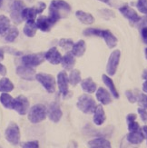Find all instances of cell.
<instances>
[{
	"label": "cell",
	"instance_id": "1",
	"mask_svg": "<svg viewBox=\"0 0 147 148\" xmlns=\"http://www.w3.org/2000/svg\"><path fill=\"white\" fill-rule=\"evenodd\" d=\"M83 34L86 36H94L102 37L105 40L106 46L110 49L116 47L118 43V39L116 38V36L108 29H99V28L91 27V28H86L84 32H83Z\"/></svg>",
	"mask_w": 147,
	"mask_h": 148
},
{
	"label": "cell",
	"instance_id": "2",
	"mask_svg": "<svg viewBox=\"0 0 147 148\" xmlns=\"http://www.w3.org/2000/svg\"><path fill=\"white\" fill-rule=\"evenodd\" d=\"M47 116L46 107L42 104H37L32 106L27 114V118L32 124H38L44 121Z\"/></svg>",
	"mask_w": 147,
	"mask_h": 148
},
{
	"label": "cell",
	"instance_id": "3",
	"mask_svg": "<svg viewBox=\"0 0 147 148\" xmlns=\"http://www.w3.org/2000/svg\"><path fill=\"white\" fill-rule=\"evenodd\" d=\"M76 106L85 114H92L94 111V108L96 106V103L94 99L89 95H82L76 103Z\"/></svg>",
	"mask_w": 147,
	"mask_h": 148
},
{
	"label": "cell",
	"instance_id": "4",
	"mask_svg": "<svg viewBox=\"0 0 147 148\" xmlns=\"http://www.w3.org/2000/svg\"><path fill=\"white\" fill-rule=\"evenodd\" d=\"M5 137L8 143H10L13 145H16L19 144V141H20V129H19V126L14 123V122H11V123L8 125L5 131Z\"/></svg>",
	"mask_w": 147,
	"mask_h": 148
},
{
	"label": "cell",
	"instance_id": "5",
	"mask_svg": "<svg viewBox=\"0 0 147 148\" xmlns=\"http://www.w3.org/2000/svg\"><path fill=\"white\" fill-rule=\"evenodd\" d=\"M36 79L41 84L48 93L52 94L55 91V78L52 75L39 73L36 75Z\"/></svg>",
	"mask_w": 147,
	"mask_h": 148
},
{
	"label": "cell",
	"instance_id": "6",
	"mask_svg": "<svg viewBox=\"0 0 147 148\" xmlns=\"http://www.w3.org/2000/svg\"><path fill=\"white\" fill-rule=\"evenodd\" d=\"M25 8V4L21 0H15L10 8V17L11 20L16 25L21 24L22 19V11Z\"/></svg>",
	"mask_w": 147,
	"mask_h": 148
},
{
	"label": "cell",
	"instance_id": "7",
	"mask_svg": "<svg viewBox=\"0 0 147 148\" xmlns=\"http://www.w3.org/2000/svg\"><path fill=\"white\" fill-rule=\"evenodd\" d=\"M120 57H121L120 50H117V49L113 50L111 53L107 61V65H106V73L109 76H113L116 75L118 66H119Z\"/></svg>",
	"mask_w": 147,
	"mask_h": 148
},
{
	"label": "cell",
	"instance_id": "8",
	"mask_svg": "<svg viewBox=\"0 0 147 148\" xmlns=\"http://www.w3.org/2000/svg\"><path fill=\"white\" fill-rule=\"evenodd\" d=\"M44 60H46V58H44V53L30 54V55L24 56L22 57L23 65L30 67H36L38 66H40Z\"/></svg>",
	"mask_w": 147,
	"mask_h": 148
},
{
	"label": "cell",
	"instance_id": "9",
	"mask_svg": "<svg viewBox=\"0 0 147 148\" xmlns=\"http://www.w3.org/2000/svg\"><path fill=\"white\" fill-rule=\"evenodd\" d=\"M13 109L16 111L20 115H25L29 110V101L25 95H18L16 98H14Z\"/></svg>",
	"mask_w": 147,
	"mask_h": 148
},
{
	"label": "cell",
	"instance_id": "10",
	"mask_svg": "<svg viewBox=\"0 0 147 148\" xmlns=\"http://www.w3.org/2000/svg\"><path fill=\"white\" fill-rule=\"evenodd\" d=\"M46 113L49 120L52 121L53 123H58L63 116V112L61 110V107L58 103L56 102L51 103L48 106V107L46 108Z\"/></svg>",
	"mask_w": 147,
	"mask_h": 148
},
{
	"label": "cell",
	"instance_id": "11",
	"mask_svg": "<svg viewBox=\"0 0 147 148\" xmlns=\"http://www.w3.org/2000/svg\"><path fill=\"white\" fill-rule=\"evenodd\" d=\"M119 11H120L121 14H122L126 19H128L129 22L132 24L139 23L142 19L141 16L137 14V12L133 8H130L129 5H125L121 6V8H119Z\"/></svg>",
	"mask_w": 147,
	"mask_h": 148
},
{
	"label": "cell",
	"instance_id": "12",
	"mask_svg": "<svg viewBox=\"0 0 147 148\" xmlns=\"http://www.w3.org/2000/svg\"><path fill=\"white\" fill-rule=\"evenodd\" d=\"M16 75L21 77L22 79L27 80V81H33L36 79V71L34 67H30L27 66H19L16 67Z\"/></svg>",
	"mask_w": 147,
	"mask_h": 148
},
{
	"label": "cell",
	"instance_id": "13",
	"mask_svg": "<svg viewBox=\"0 0 147 148\" xmlns=\"http://www.w3.org/2000/svg\"><path fill=\"white\" fill-rule=\"evenodd\" d=\"M57 86H58L59 92L63 96H66L69 94V88H68V76L66 72L62 71L57 75Z\"/></svg>",
	"mask_w": 147,
	"mask_h": 148
},
{
	"label": "cell",
	"instance_id": "14",
	"mask_svg": "<svg viewBox=\"0 0 147 148\" xmlns=\"http://www.w3.org/2000/svg\"><path fill=\"white\" fill-rule=\"evenodd\" d=\"M62 57L63 56H61L60 52L57 50L56 47L50 48L47 52L44 53V58H46V60H47L51 65L54 66H56L61 63Z\"/></svg>",
	"mask_w": 147,
	"mask_h": 148
},
{
	"label": "cell",
	"instance_id": "15",
	"mask_svg": "<svg viewBox=\"0 0 147 148\" xmlns=\"http://www.w3.org/2000/svg\"><path fill=\"white\" fill-rule=\"evenodd\" d=\"M95 96H96V99L104 106H107L112 103V97L110 93L104 87H99L98 89H96Z\"/></svg>",
	"mask_w": 147,
	"mask_h": 148
},
{
	"label": "cell",
	"instance_id": "16",
	"mask_svg": "<svg viewBox=\"0 0 147 148\" xmlns=\"http://www.w3.org/2000/svg\"><path fill=\"white\" fill-rule=\"evenodd\" d=\"M106 119V115H105V110L103 108V106L101 105H98L95 106L94 108V117H93V121L94 125H102L105 121Z\"/></svg>",
	"mask_w": 147,
	"mask_h": 148
},
{
	"label": "cell",
	"instance_id": "17",
	"mask_svg": "<svg viewBox=\"0 0 147 148\" xmlns=\"http://www.w3.org/2000/svg\"><path fill=\"white\" fill-rule=\"evenodd\" d=\"M145 136L143 130L140 128L139 130L129 132V134H127V140L128 142L133 144V145H140L144 142Z\"/></svg>",
	"mask_w": 147,
	"mask_h": 148
},
{
	"label": "cell",
	"instance_id": "18",
	"mask_svg": "<svg viewBox=\"0 0 147 148\" xmlns=\"http://www.w3.org/2000/svg\"><path fill=\"white\" fill-rule=\"evenodd\" d=\"M87 145L88 147H92V148H110L111 143L106 138L97 137L89 141Z\"/></svg>",
	"mask_w": 147,
	"mask_h": 148
},
{
	"label": "cell",
	"instance_id": "19",
	"mask_svg": "<svg viewBox=\"0 0 147 148\" xmlns=\"http://www.w3.org/2000/svg\"><path fill=\"white\" fill-rule=\"evenodd\" d=\"M36 23L37 25V28L39 30H41L42 32H49L53 27V25L51 24V22L49 21L48 17L46 16H38Z\"/></svg>",
	"mask_w": 147,
	"mask_h": 148
},
{
	"label": "cell",
	"instance_id": "20",
	"mask_svg": "<svg viewBox=\"0 0 147 148\" xmlns=\"http://www.w3.org/2000/svg\"><path fill=\"white\" fill-rule=\"evenodd\" d=\"M81 87L84 91L87 94H93L96 91L97 86L96 84L94 82V80L91 77H87V78L82 80L81 82Z\"/></svg>",
	"mask_w": 147,
	"mask_h": 148
},
{
	"label": "cell",
	"instance_id": "21",
	"mask_svg": "<svg viewBox=\"0 0 147 148\" xmlns=\"http://www.w3.org/2000/svg\"><path fill=\"white\" fill-rule=\"evenodd\" d=\"M75 16L77 17V19L82 24H85V25H92L94 22V17L92 14L82 11V10L76 11Z\"/></svg>",
	"mask_w": 147,
	"mask_h": 148
},
{
	"label": "cell",
	"instance_id": "22",
	"mask_svg": "<svg viewBox=\"0 0 147 148\" xmlns=\"http://www.w3.org/2000/svg\"><path fill=\"white\" fill-rule=\"evenodd\" d=\"M102 79H103V82H104L105 85L107 86V88L109 89V91L112 94V95L113 96L114 98L118 99L119 98V94H118L117 89H116V86H114V83L112 80L111 77L108 75H102Z\"/></svg>",
	"mask_w": 147,
	"mask_h": 148
},
{
	"label": "cell",
	"instance_id": "23",
	"mask_svg": "<svg viewBox=\"0 0 147 148\" xmlns=\"http://www.w3.org/2000/svg\"><path fill=\"white\" fill-rule=\"evenodd\" d=\"M61 65L66 70H72L75 65V58L72 53H67L62 57Z\"/></svg>",
	"mask_w": 147,
	"mask_h": 148
},
{
	"label": "cell",
	"instance_id": "24",
	"mask_svg": "<svg viewBox=\"0 0 147 148\" xmlns=\"http://www.w3.org/2000/svg\"><path fill=\"white\" fill-rule=\"evenodd\" d=\"M37 29L38 28H37L36 21L29 20V21H27V23H25V27L23 28V32L27 37H34L36 34Z\"/></svg>",
	"mask_w": 147,
	"mask_h": 148
},
{
	"label": "cell",
	"instance_id": "25",
	"mask_svg": "<svg viewBox=\"0 0 147 148\" xmlns=\"http://www.w3.org/2000/svg\"><path fill=\"white\" fill-rule=\"evenodd\" d=\"M72 54L76 56V57H81L84 56L86 50V45L84 40H79L78 42H76L74 44V46L72 47Z\"/></svg>",
	"mask_w": 147,
	"mask_h": 148
},
{
	"label": "cell",
	"instance_id": "26",
	"mask_svg": "<svg viewBox=\"0 0 147 148\" xmlns=\"http://www.w3.org/2000/svg\"><path fill=\"white\" fill-rule=\"evenodd\" d=\"M51 8H53L56 10H63V11H66L70 12L71 11V5H70L67 2L64 1V0H53L50 4Z\"/></svg>",
	"mask_w": 147,
	"mask_h": 148
},
{
	"label": "cell",
	"instance_id": "27",
	"mask_svg": "<svg viewBox=\"0 0 147 148\" xmlns=\"http://www.w3.org/2000/svg\"><path fill=\"white\" fill-rule=\"evenodd\" d=\"M14 84L8 77H3L0 79V92L1 93H9L14 90Z\"/></svg>",
	"mask_w": 147,
	"mask_h": 148
},
{
	"label": "cell",
	"instance_id": "28",
	"mask_svg": "<svg viewBox=\"0 0 147 148\" xmlns=\"http://www.w3.org/2000/svg\"><path fill=\"white\" fill-rule=\"evenodd\" d=\"M37 12L34 8H25L22 11V19L25 21L29 20H35L37 16Z\"/></svg>",
	"mask_w": 147,
	"mask_h": 148
},
{
	"label": "cell",
	"instance_id": "29",
	"mask_svg": "<svg viewBox=\"0 0 147 148\" xmlns=\"http://www.w3.org/2000/svg\"><path fill=\"white\" fill-rule=\"evenodd\" d=\"M0 103L2 106L6 109H13V104H14V98L8 94V93H2L0 95Z\"/></svg>",
	"mask_w": 147,
	"mask_h": 148
},
{
	"label": "cell",
	"instance_id": "30",
	"mask_svg": "<svg viewBox=\"0 0 147 148\" xmlns=\"http://www.w3.org/2000/svg\"><path fill=\"white\" fill-rule=\"evenodd\" d=\"M68 81L70 83V85L72 86H77L78 84L82 81L81 78V73L79 70L77 69H74L70 72L69 75H68Z\"/></svg>",
	"mask_w": 147,
	"mask_h": 148
},
{
	"label": "cell",
	"instance_id": "31",
	"mask_svg": "<svg viewBox=\"0 0 147 148\" xmlns=\"http://www.w3.org/2000/svg\"><path fill=\"white\" fill-rule=\"evenodd\" d=\"M18 36H19L18 29L16 27H10L9 29L6 31L5 34V40L6 42L12 43L16 39Z\"/></svg>",
	"mask_w": 147,
	"mask_h": 148
},
{
	"label": "cell",
	"instance_id": "32",
	"mask_svg": "<svg viewBox=\"0 0 147 148\" xmlns=\"http://www.w3.org/2000/svg\"><path fill=\"white\" fill-rule=\"evenodd\" d=\"M10 27V19L6 16L0 15V36L5 35Z\"/></svg>",
	"mask_w": 147,
	"mask_h": 148
},
{
	"label": "cell",
	"instance_id": "33",
	"mask_svg": "<svg viewBox=\"0 0 147 148\" xmlns=\"http://www.w3.org/2000/svg\"><path fill=\"white\" fill-rule=\"evenodd\" d=\"M47 17L49 19V21L51 22V24L54 25H55V23L58 22V20L61 18L60 11L49 6V15Z\"/></svg>",
	"mask_w": 147,
	"mask_h": 148
},
{
	"label": "cell",
	"instance_id": "34",
	"mask_svg": "<svg viewBox=\"0 0 147 148\" xmlns=\"http://www.w3.org/2000/svg\"><path fill=\"white\" fill-rule=\"evenodd\" d=\"M59 46L65 49L66 51H69L71 50L73 46H74V41L72 39H68V38H63L59 41Z\"/></svg>",
	"mask_w": 147,
	"mask_h": 148
},
{
	"label": "cell",
	"instance_id": "35",
	"mask_svg": "<svg viewBox=\"0 0 147 148\" xmlns=\"http://www.w3.org/2000/svg\"><path fill=\"white\" fill-rule=\"evenodd\" d=\"M99 13V16L105 19V20H109L111 18H114L116 17V14H114V12L110 10V9H101L98 11Z\"/></svg>",
	"mask_w": 147,
	"mask_h": 148
},
{
	"label": "cell",
	"instance_id": "36",
	"mask_svg": "<svg viewBox=\"0 0 147 148\" xmlns=\"http://www.w3.org/2000/svg\"><path fill=\"white\" fill-rule=\"evenodd\" d=\"M136 8L140 13L147 15V0H137Z\"/></svg>",
	"mask_w": 147,
	"mask_h": 148
},
{
	"label": "cell",
	"instance_id": "37",
	"mask_svg": "<svg viewBox=\"0 0 147 148\" xmlns=\"http://www.w3.org/2000/svg\"><path fill=\"white\" fill-rule=\"evenodd\" d=\"M125 95H126V97L127 99H128V101L130 103H132V104H135V103L137 102L138 100V95H135V92L132 91V90H127V91H125Z\"/></svg>",
	"mask_w": 147,
	"mask_h": 148
},
{
	"label": "cell",
	"instance_id": "38",
	"mask_svg": "<svg viewBox=\"0 0 147 148\" xmlns=\"http://www.w3.org/2000/svg\"><path fill=\"white\" fill-rule=\"evenodd\" d=\"M137 102L141 107L147 109V94H139Z\"/></svg>",
	"mask_w": 147,
	"mask_h": 148
},
{
	"label": "cell",
	"instance_id": "39",
	"mask_svg": "<svg viewBox=\"0 0 147 148\" xmlns=\"http://www.w3.org/2000/svg\"><path fill=\"white\" fill-rule=\"evenodd\" d=\"M2 48L4 49L5 52L8 53L10 55H13V56H20L23 55V53L21 52V51H18V50H16L15 48L11 47H4Z\"/></svg>",
	"mask_w": 147,
	"mask_h": 148
},
{
	"label": "cell",
	"instance_id": "40",
	"mask_svg": "<svg viewBox=\"0 0 147 148\" xmlns=\"http://www.w3.org/2000/svg\"><path fill=\"white\" fill-rule=\"evenodd\" d=\"M21 147L24 148H38L39 147V143L37 141H31V142L23 143L21 145Z\"/></svg>",
	"mask_w": 147,
	"mask_h": 148
},
{
	"label": "cell",
	"instance_id": "41",
	"mask_svg": "<svg viewBox=\"0 0 147 148\" xmlns=\"http://www.w3.org/2000/svg\"><path fill=\"white\" fill-rule=\"evenodd\" d=\"M137 111H138L140 117H141V119L143 120V122L147 123V109L143 108V107H139Z\"/></svg>",
	"mask_w": 147,
	"mask_h": 148
},
{
	"label": "cell",
	"instance_id": "42",
	"mask_svg": "<svg viewBox=\"0 0 147 148\" xmlns=\"http://www.w3.org/2000/svg\"><path fill=\"white\" fill-rule=\"evenodd\" d=\"M46 3H44V2H38L37 5L35 6L37 14H42V13L44 12V10L46 9Z\"/></svg>",
	"mask_w": 147,
	"mask_h": 148
},
{
	"label": "cell",
	"instance_id": "43",
	"mask_svg": "<svg viewBox=\"0 0 147 148\" xmlns=\"http://www.w3.org/2000/svg\"><path fill=\"white\" fill-rule=\"evenodd\" d=\"M128 130L129 132H133V131H136V130H139L140 129V125L137 122L135 121H133L131 123H128Z\"/></svg>",
	"mask_w": 147,
	"mask_h": 148
},
{
	"label": "cell",
	"instance_id": "44",
	"mask_svg": "<svg viewBox=\"0 0 147 148\" xmlns=\"http://www.w3.org/2000/svg\"><path fill=\"white\" fill-rule=\"evenodd\" d=\"M136 118H137V115L135 114H127V116H126L127 124L131 123V122H133V121H135Z\"/></svg>",
	"mask_w": 147,
	"mask_h": 148
},
{
	"label": "cell",
	"instance_id": "45",
	"mask_svg": "<svg viewBox=\"0 0 147 148\" xmlns=\"http://www.w3.org/2000/svg\"><path fill=\"white\" fill-rule=\"evenodd\" d=\"M141 34H142V38H143L144 42L147 45V27H143Z\"/></svg>",
	"mask_w": 147,
	"mask_h": 148
},
{
	"label": "cell",
	"instance_id": "46",
	"mask_svg": "<svg viewBox=\"0 0 147 148\" xmlns=\"http://www.w3.org/2000/svg\"><path fill=\"white\" fill-rule=\"evenodd\" d=\"M6 73H8V70H6V67L2 65L1 63H0V75H1L2 76H5L6 75Z\"/></svg>",
	"mask_w": 147,
	"mask_h": 148
},
{
	"label": "cell",
	"instance_id": "47",
	"mask_svg": "<svg viewBox=\"0 0 147 148\" xmlns=\"http://www.w3.org/2000/svg\"><path fill=\"white\" fill-rule=\"evenodd\" d=\"M4 55H5V51L2 47H0V62L4 59Z\"/></svg>",
	"mask_w": 147,
	"mask_h": 148
},
{
	"label": "cell",
	"instance_id": "48",
	"mask_svg": "<svg viewBox=\"0 0 147 148\" xmlns=\"http://www.w3.org/2000/svg\"><path fill=\"white\" fill-rule=\"evenodd\" d=\"M143 91L147 94V79H145V81L143 84Z\"/></svg>",
	"mask_w": 147,
	"mask_h": 148
},
{
	"label": "cell",
	"instance_id": "49",
	"mask_svg": "<svg viewBox=\"0 0 147 148\" xmlns=\"http://www.w3.org/2000/svg\"><path fill=\"white\" fill-rule=\"evenodd\" d=\"M142 130H143V132H144V136H145V138H147V125H144V126H143Z\"/></svg>",
	"mask_w": 147,
	"mask_h": 148
},
{
	"label": "cell",
	"instance_id": "50",
	"mask_svg": "<svg viewBox=\"0 0 147 148\" xmlns=\"http://www.w3.org/2000/svg\"><path fill=\"white\" fill-rule=\"evenodd\" d=\"M99 1L103 2L105 4H107V5H110V0H99Z\"/></svg>",
	"mask_w": 147,
	"mask_h": 148
},
{
	"label": "cell",
	"instance_id": "51",
	"mask_svg": "<svg viewBox=\"0 0 147 148\" xmlns=\"http://www.w3.org/2000/svg\"><path fill=\"white\" fill-rule=\"evenodd\" d=\"M143 77L144 79H147V70H146V71H144V73L143 75Z\"/></svg>",
	"mask_w": 147,
	"mask_h": 148
},
{
	"label": "cell",
	"instance_id": "52",
	"mask_svg": "<svg viewBox=\"0 0 147 148\" xmlns=\"http://www.w3.org/2000/svg\"><path fill=\"white\" fill-rule=\"evenodd\" d=\"M144 55H145V58L147 59V48L144 49Z\"/></svg>",
	"mask_w": 147,
	"mask_h": 148
},
{
	"label": "cell",
	"instance_id": "53",
	"mask_svg": "<svg viewBox=\"0 0 147 148\" xmlns=\"http://www.w3.org/2000/svg\"><path fill=\"white\" fill-rule=\"evenodd\" d=\"M145 18H144V24H147V15H145Z\"/></svg>",
	"mask_w": 147,
	"mask_h": 148
},
{
	"label": "cell",
	"instance_id": "54",
	"mask_svg": "<svg viewBox=\"0 0 147 148\" xmlns=\"http://www.w3.org/2000/svg\"><path fill=\"white\" fill-rule=\"evenodd\" d=\"M2 4H3V0H0V8H1Z\"/></svg>",
	"mask_w": 147,
	"mask_h": 148
}]
</instances>
